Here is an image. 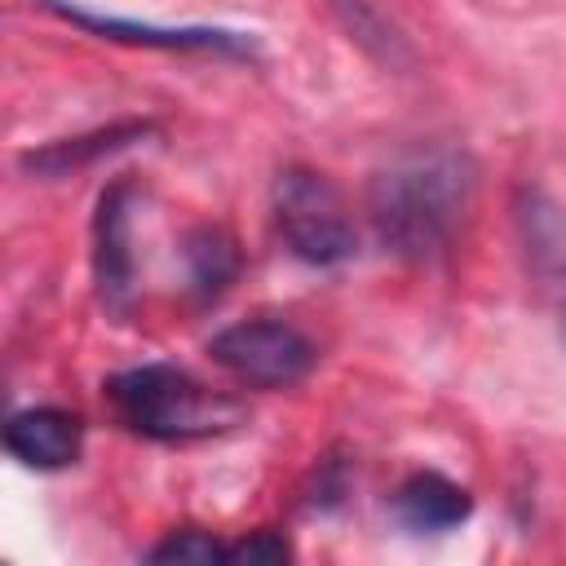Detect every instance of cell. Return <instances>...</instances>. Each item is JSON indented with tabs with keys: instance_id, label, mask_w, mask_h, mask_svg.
<instances>
[{
	"instance_id": "8fae6325",
	"label": "cell",
	"mask_w": 566,
	"mask_h": 566,
	"mask_svg": "<svg viewBox=\"0 0 566 566\" xmlns=\"http://www.w3.org/2000/svg\"><path fill=\"white\" fill-rule=\"evenodd\" d=\"M181 265H186V292L199 305H208L239 279L243 256L226 226H195L181 239Z\"/></svg>"
},
{
	"instance_id": "9a60e30c",
	"label": "cell",
	"mask_w": 566,
	"mask_h": 566,
	"mask_svg": "<svg viewBox=\"0 0 566 566\" xmlns=\"http://www.w3.org/2000/svg\"><path fill=\"white\" fill-rule=\"evenodd\" d=\"M562 336H566V296H562Z\"/></svg>"
},
{
	"instance_id": "6da1fadb",
	"label": "cell",
	"mask_w": 566,
	"mask_h": 566,
	"mask_svg": "<svg viewBox=\"0 0 566 566\" xmlns=\"http://www.w3.org/2000/svg\"><path fill=\"white\" fill-rule=\"evenodd\" d=\"M478 168L455 146L407 150L367 186V221L385 252L411 265L447 256L473 212Z\"/></svg>"
},
{
	"instance_id": "ba28073f",
	"label": "cell",
	"mask_w": 566,
	"mask_h": 566,
	"mask_svg": "<svg viewBox=\"0 0 566 566\" xmlns=\"http://www.w3.org/2000/svg\"><path fill=\"white\" fill-rule=\"evenodd\" d=\"M155 137V119H124V124H111V128H93V133H80V137H57V142H44L35 150L22 155V172L31 177H66V172H80L115 150H128L137 142Z\"/></svg>"
},
{
	"instance_id": "52a82bcc",
	"label": "cell",
	"mask_w": 566,
	"mask_h": 566,
	"mask_svg": "<svg viewBox=\"0 0 566 566\" xmlns=\"http://www.w3.org/2000/svg\"><path fill=\"white\" fill-rule=\"evenodd\" d=\"M4 451L22 469H66L84 451V420L66 407H22L4 420Z\"/></svg>"
},
{
	"instance_id": "8992f818",
	"label": "cell",
	"mask_w": 566,
	"mask_h": 566,
	"mask_svg": "<svg viewBox=\"0 0 566 566\" xmlns=\"http://www.w3.org/2000/svg\"><path fill=\"white\" fill-rule=\"evenodd\" d=\"M93 283L106 310L133 305V186L111 181L93 212Z\"/></svg>"
},
{
	"instance_id": "7a4b0ae2",
	"label": "cell",
	"mask_w": 566,
	"mask_h": 566,
	"mask_svg": "<svg viewBox=\"0 0 566 566\" xmlns=\"http://www.w3.org/2000/svg\"><path fill=\"white\" fill-rule=\"evenodd\" d=\"M115 420L150 442H195L243 424V402L199 385L172 363H142L106 376L102 385Z\"/></svg>"
},
{
	"instance_id": "5bb4252c",
	"label": "cell",
	"mask_w": 566,
	"mask_h": 566,
	"mask_svg": "<svg viewBox=\"0 0 566 566\" xmlns=\"http://www.w3.org/2000/svg\"><path fill=\"white\" fill-rule=\"evenodd\" d=\"M292 557V544L279 531H248L243 539L226 544V562L230 566H279Z\"/></svg>"
},
{
	"instance_id": "3957f363",
	"label": "cell",
	"mask_w": 566,
	"mask_h": 566,
	"mask_svg": "<svg viewBox=\"0 0 566 566\" xmlns=\"http://www.w3.org/2000/svg\"><path fill=\"white\" fill-rule=\"evenodd\" d=\"M270 208H274V230L296 261L340 265L358 252V230L349 221L340 190L305 164L279 168L274 190H270Z\"/></svg>"
},
{
	"instance_id": "9c48e42d",
	"label": "cell",
	"mask_w": 566,
	"mask_h": 566,
	"mask_svg": "<svg viewBox=\"0 0 566 566\" xmlns=\"http://www.w3.org/2000/svg\"><path fill=\"white\" fill-rule=\"evenodd\" d=\"M389 504L407 531H451V526L469 522V513H473V495L438 469H420V473L402 478Z\"/></svg>"
},
{
	"instance_id": "5b68a950",
	"label": "cell",
	"mask_w": 566,
	"mask_h": 566,
	"mask_svg": "<svg viewBox=\"0 0 566 566\" xmlns=\"http://www.w3.org/2000/svg\"><path fill=\"white\" fill-rule=\"evenodd\" d=\"M49 13H57L62 22L111 40V44H142V49H164V53H217V57H256V40L243 31H226V27H159V22H137V18H119V13H97L84 4H66V0H40Z\"/></svg>"
},
{
	"instance_id": "277c9868",
	"label": "cell",
	"mask_w": 566,
	"mask_h": 566,
	"mask_svg": "<svg viewBox=\"0 0 566 566\" xmlns=\"http://www.w3.org/2000/svg\"><path fill=\"white\" fill-rule=\"evenodd\" d=\"M208 354L221 371L252 389H292L314 367V345L283 318L230 323L208 340Z\"/></svg>"
},
{
	"instance_id": "7c38bea8",
	"label": "cell",
	"mask_w": 566,
	"mask_h": 566,
	"mask_svg": "<svg viewBox=\"0 0 566 566\" xmlns=\"http://www.w3.org/2000/svg\"><path fill=\"white\" fill-rule=\"evenodd\" d=\"M327 4H332L336 22L349 31V40H354L358 49H367L376 62H385V66H407V62H411L407 35H402L394 22H385L367 0H327Z\"/></svg>"
},
{
	"instance_id": "4fadbf2b",
	"label": "cell",
	"mask_w": 566,
	"mask_h": 566,
	"mask_svg": "<svg viewBox=\"0 0 566 566\" xmlns=\"http://www.w3.org/2000/svg\"><path fill=\"white\" fill-rule=\"evenodd\" d=\"M150 562H195V566H212V562H226V544L199 526H181L172 535H164L150 553Z\"/></svg>"
},
{
	"instance_id": "30bf717a",
	"label": "cell",
	"mask_w": 566,
	"mask_h": 566,
	"mask_svg": "<svg viewBox=\"0 0 566 566\" xmlns=\"http://www.w3.org/2000/svg\"><path fill=\"white\" fill-rule=\"evenodd\" d=\"M517 234L526 248V261L544 287L566 296V217L544 190H522L517 195Z\"/></svg>"
}]
</instances>
